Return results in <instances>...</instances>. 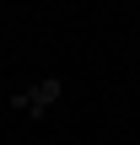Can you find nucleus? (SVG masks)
Instances as JSON below:
<instances>
[{
	"instance_id": "1",
	"label": "nucleus",
	"mask_w": 140,
	"mask_h": 145,
	"mask_svg": "<svg viewBox=\"0 0 140 145\" xmlns=\"http://www.w3.org/2000/svg\"><path fill=\"white\" fill-rule=\"evenodd\" d=\"M54 97H59V81H43V86H38V91H32V97H22V102H27V108H32V113H38V108H49V102H54Z\"/></svg>"
}]
</instances>
